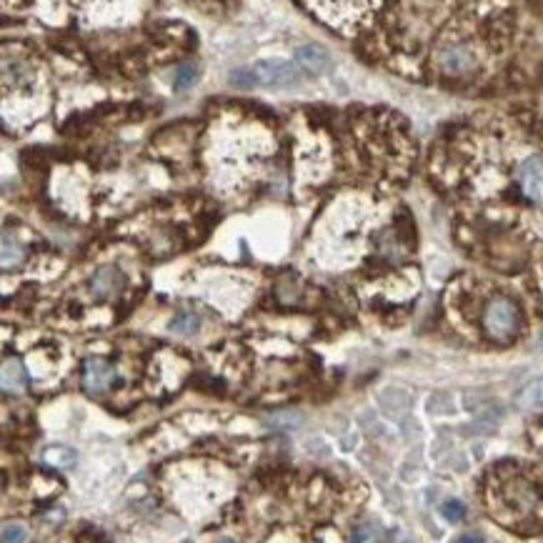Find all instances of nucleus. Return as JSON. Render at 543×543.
Returning <instances> with one entry per match:
<instances>
[{
	"instance_id": "obj_5",
	"label": "nucleus",
	"mask_w": 543,
	"mask_h": 543,
	"mask_svg": "<svg viewBox=\"0 0 543 543\" xmlns=\"http://www.w3.org/2000/svg\"><path fill=\"white\" fill-rule=\"evenodd\" d=\"M435 61L441 65V71L448 73V75H463L469 73L476 65V58H473V50L466 46V43H451V46H444L438 50Z\"/></svg>"
},
{
	"instance_id": "obj_8",
	"label": "nucleus",
	"mask_w": 543,
	"mask_h": 543,
	"mask_svg": "<svg viewBox=\"0 0 543 543\" xmlns=\"http://www.w3.org/2000/svg\"><path fill=\"white\" fill-rule=\"evenodd\" d=\"M28 375H25L23 363L18 358H5L3 361V391L5 393H23Z\"/></svg>"
},
{
	"instance_id": "obj_9",
	"label": "nucleus",
	"mask_w": 543,
	"mask_h": 543,
	"mask_svg": "<svg viewBox=\"0 0 543 543\" xmlns=\"http://www.w3.org/2000/svg\"><path fill=\"white\" fill-rule=\"evenodd\" d=\"M43 461H46L48 466H53V469L65 471V469H73V466H75V451L68 446H50L43 451Z\"/></svg>"
},
{
	"instance_id": "obj_4",
	"label": "nucleus",
	"mask_w": 543,
	"mask_h": 543,
	"mask_svg": "<svg viewBox=\"0 0 543 543\" xmlns=\"http://www.w3.org/2000/svg\"><path fill=\"white\" fill-rule=\"evenodd\" d=\"M519 188L533 203H543V156L526 158L519 166Z\"/></svg>"
},
{
	"instance_id": "obj_14",
	"label": "nucleus",
	"mask_w": 543,
	"mask_h": 543,
	"mask_svg": "<svg viewBox=\"0 0 543 543\" xmlns=\"http://www.w3.org/2000/svg\"><path fill=\"white\" fill-rule=\"evenodd\" d=\"M28 541V529L23 523L13 521V523H5L3 526V543H25Z\"/></svg>"
},
{
	"instance_id": "obj_16",
	"label": "nucleus",
	"mask_w": 543,
	"mask_h": 543,
	"mask_svg": "<svg viewBox=\"0 0 543 543\" xmlns=\"http://www.w3.org/2000/svg\"><path fill=\"white\" fill-rule=\"evenodd\" d=\"M441 513H444V519H448L451 523H459V521L466 516V506H463L461 501H456V498H451V501H446V504L441 506Z\"/></svg>"
},
{
	"instance_id": "obj_3",
	"label": "nucleus",
	"mask_w": 543,
	"mask_h": 543,
	"mask_svg": "<svg viewBox=\"0 0 543 543\" xmlns=\"http://www.w3.org/2000/svg\"><path fill=\"white\" fill-rule=\"evenodd\" d=\"M116 381H118V374H116L113 363L106 358H88L83 363V388L90 396H100L110 391L116 386Z\"/></svg>"
},
{
	"instance_id": "obj_12",
	"label": "nucleus",
	"mask_w": 543,
	"mask_h": 543,
	"mask_svg": "<svg viewBox=\"0 0 543 543\" xmlns=\"http://www.w3.org/2000/svg\"><path fill=\"white\" fill-rule=\"evenodd\" d=\"M195 81H198V71H195L194 63H183L173 73V88L176 90H188Z\"/></svg>"
},
{
	"instance_id": "obj_18",
	"label": "nucleus",
	"mask_w": 543,
	"mask_h": 543,
	"mask_svg": "<svg viewBox=\"0 0 543 543\" xmlns=\"http://www.w3.org/2000/svg\"><path fill=\"white\" fill-rule=\"evenodd\" d=\"M456 543H483L481 533H466V536H461Z\"/></svg>"
},
{
	"instance_id": "obj_13",
	"label": "nucleus",
	"mask_w": 543,
	"mask_h": 543,
	"mask_svg": "<svg viewBox=\"0 0 543 543\" xmlns=\"http://www.w3.org/2000/svg\"><path fill=\"white\" fill-rule=\"evenodd\" d=\"M519 403L523 409H531V410L543 409V381H536V384H531V386L526 388V391L521 393Z\"/></svg>"
},
{
	"instance_id": "obj_7",
	"label": "nucleus",
	"mask_w": 543,
	"mask_h": 543,
	"mask_svg": "<svg viewBox=\"0 0 543 543\" xmlns=\"http://www.w3.org/2000/svg\"><path fill=\"white\" fill-rule=\"evenodd\" d=\"M296 63L298 68L308 73H323L331 68V56L326 53V48L315 46V43H308V46H301L296 50Z\"/></svg>"
},
{
	"instance_id": "obj_11",
	"label": "nucleus",
	"mask_w": 543,
	"mask_h": 543,
	"mask_svg": "<svg viewBox=\"0 0 543 543\" xmlns=\"http://www.w3.org/2000/svg\"><path fill=\"white\" fill-rule=\"evenodd\" d=\"M23 248L18 246V241H11V236H3V268H15L23 263Z\"/></svg>"
},
{
	"instance_id": "obj_2",
	"label": "nucleus",
	"mask_w": 543,
	"mask_h": 543,
	"mask_svg": "<svg viewBox=\"0 0 543 543\" xmlns=\"http://www.w3.org/2000/svg\"><path fill=\"white\" fill-rule=\"evenodd\" d=\"M251 73H254L255 85H293L301 81V73L298 68L289 61H258L251 65Z\"/></svg>"
},
{
	"instance_id": "obj_6",
	"label": "nucleus",
	"mask_w": 543,
	"mask_h": 543,
	"mask_svg": "<svg viewBox=\"0 0 543 543\" xmlns=\"http://www.w3.org/2000/svg\"><path fill=\"white\" fill-rule=\"evenodd\" d=\"M125 286V276L121 273V268L116 266H106L98 271L93 280H90V290L96 296L98 301H106V298H113L118 296Z\"/></svg>"
},
{
	"instance_id": "obj_10",
	"label": "nucleus",
	"mask_w": 543,
	"mask_h": 543,
	"mask_svg": "<svg viewBox=\"0 0 543 543\" xmlns=\"http://www.w3.org/2000/svg\"><path fill=\"white\" fill-rule=\"evenodd\" d=\"M198 328H201V315L191 314V311L178 314L170 321V331H173V333H181V336H194Z\"/></svg>"
},
{
	"instance_id": "obj_20",
	"label": "nucleus",
	"mask_w": 543,
	"mask_h": 543,
	"mask_svg": "<svg viewBox=\"0 0 543 543\" xmlns=\"http://www.w3.org/2000/svg\"><path fill=\"white\" fill-rule=\"evenodd\" d=\"M403 543H410V541H403Z\"/></svg>"
},
{
	"instance_id": "obj_17",
	"label": "nucleus",
	"mask_w": 543,
	"mask_h": 543,
	"mask_svg": "<svg viewBox=\"0 0 543 543\" xmlns=\"http://www.w3.org/2000/svg\"><path fill=\"white\" fill-rule=\"evenodd\" d=\"M350 543H378V529L371 526V523H366V526H361L358 531L353 533V541Z\"/></svg>"
},
{
	"instance_id": "obj_1",
	"label": "nucleus",
	"mask_w": 543,
	"mask_h": 543,
	"mask_svg": "<svg viewBox=\"0 0 543 543\" xmlns=\"http://www.w3.org/2000/svg\"><path fill=\"white\" fill-rule=\"evenodd\" d=\"M483 333L496 343H511L519 336L521 328V311L516 301H511L508 296H494L486 303L481 315Z\"/></svg>"
},
{
	"instance_id": "obj_19",
	"label": "nucleus",
	"mask_w": 543,
	"mask_h": 543,
	"mask_svg": "<svg viewBox=\"0 0 543 543\" xmlns=\"http://www.w3.org/2000/svg\"><path fill=\"white\" fill-rule=\"evenodd\" d=\"M218 543H236L233 539H223V541H218Z\"/></svg>"
},
{
	"instance_id": "obj_15",
	"label": "nucleus",
	"mask_w": 543,
	"mask_h": 543,
	"mask_svg": "<svg viewBox=\"0 0 543 543\" xmlns=\"http://www.w3.org/2000/svg\"><path fill=\"white\" fill-rule=\"evenodd\" d=\"M228 83L233 85V88H243V90H248V88H254L255 85L254 73H251V68H238V71L230 73Z\"/></svg>"
}]
</instances>
